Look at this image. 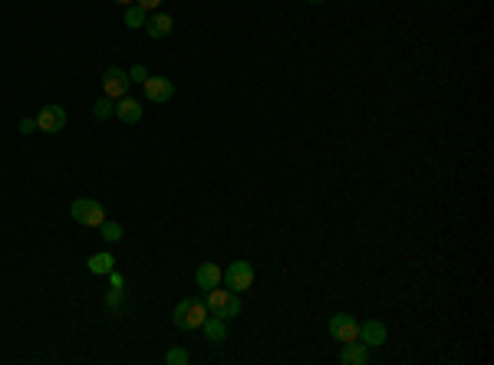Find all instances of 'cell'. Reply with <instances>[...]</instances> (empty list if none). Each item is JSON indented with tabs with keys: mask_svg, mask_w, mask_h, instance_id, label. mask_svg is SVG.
<instances>
[{
	"mask_svg": "<svg viewBox=\"0 0 494 365\" xmlns=\"http://www.w3.org/2000/svg\"><path fill=\"white\" fill-rule=\"evenodd\" d=\"M175 326L178 329H185V332H191V329H201L204 326V319H208V306H204V299H181L178 306H175Z\"/></svg>",
	"mask_w": 494,
	"mask_h": 365,
	"instance_id": "obj_1",
	"label": "cell"
},
{
	"mask_svg": "<svg viewBox=\"0 0 494 365\" xmlns=\"http://www.w3.org/2000/svg\"><path fill=\"white\" fill-rule=\"evenodd\" d=\"M69 217L76 224H82V227H99L106 221V207L96 198H76L69 204Z\"/></svg>",
	"mask_w": 494,
	"mask_h": 365,
	"instance_id": "obj_2",
	"label": "cell"
},
{
	"mask_svg": "<svg viewBox=\"0 0 494 365\" xmlns=\"http://www.w3.org/2000/svg\"><path fill=\"white\" fill-rule=\"evenodd\" d=\"M221 283L228 286L231 293H244L254 286V266L247 264V260H234V264L221 273Z\"/></svg>",
	"mask_w": 494,
	"mask_h": 365,
	"instance_id": "obj_3",
	"label": "cell"
},
{
	"mask_svg": "<svg viewBox=\"0 0 494 365\" xmlns=\"http://www.w3.org/2000/svg\"><path fill=\"white\" fill-rule=\"evenodd\" d=\"M129 73L119 66H109L106 73H102V92L109 96V99H122V96H129Z\"/></svg>",
	"mask_w": 494,
	"mask_h": 365,
	"instance_id": "obj_4",
	"label": "cell"
},
{
	"mask_svg": "<svg viewBox=\"0 0 494 365\" xmlns=\"http://www.w3.org/2000/svg\"><path fill=\"white\" fill-rule=\"evenodd\" d=\"M329 336H333L336 342H353V339H360V323H356V316L336 313L333 319H329Z\"/></svg>",
	"mask_w": 494,
	"mask_h": 365,
	"instance_id": "obj_5",
	"label": "cell"
},
{
	"mask_svg": "<svg viewBox=\"0 0 494 365\" xmlns=\"http://www.w3.org/2000/svg\"><path fill=\"white\" fill-rule=\"evenodd\" d=\"M36 129H40V132H49V135L63 132L66 129V109L63 105H43L40 116H36Z\"/></svg>",
	"mask_w": 494,
	"mask_h": 365,
	"instance_id": "obj_6",
	"label": "cell"
},
{
	"mask_svg": "<svg viewBox=\"0 0 494 365\" xmlns=\"http://www.w3.org/2000/svg\"><path fill=\"white\" fill-rule=\"evenodd\" d=\"M142 86H145V99L148 102H168L172 96H175V83L165 79V76H148Z\"/></svg>",
	"mask_w": 494,
	"mask_h": 365,
	"instance_id": "obj_7",
	"label": "cell"
},
{
	"mask_svg": "<svg viewBox=\"0 0 494 365\" xmlns=\"http://www.w3.org/2000/svg\"><path fill=\"white\" fill-rule=\"evenodd\" d=\"M386 339H389V332H386V326H382V323H376V319L360 323V342H366L369 349L386 346Z\"/></svg>",
	"mask_w": 494,
	"mask_h": 365,
	"instance_id": "obj_8",
	"label": "cell"
},
{
	"mask_svg": "<svg viewBox=\"0 0 494 365\" xmlns=\"http://www.w3.org/2000/svg\"><path fill=\"white\" fill-rule=\"evenodd\" d=\"M340 362H343V365H366V362H369V346H366V342H360V339L343 342V349H340Z\"/></svg>",
	"mask_w": 494,
	"mask_h": 365,
	"instance_id": "obj_9",
	"label": "cell"
},
{
	"mask_svg": "<svg viewBox=\"0 0 494 365\" xmlns=\"http://www.w3.org/2000/svg\"><path fill=\"white\" fill-rule=\"evenodd\" d=\"M115 116L122 118L126 125H135V122L142 118V102L132 99V96H122V99H115Z\"/></svg>",
	"mask_w": 494,
	"mask_h": 365,
	"instance_id": "obj_10",
	"label": "cell"
},
{
	"mask_svg": "<svg viewBox=\"0 0 494 365\" xmlns=\"http://www.w3.org/2000/svg\"><path fill=\"white\" fill-rule=\"evenodd\" d=\"M221 273H224V270L217 264H201L195 273V283L201 290H214V286H221Z\"/></svg>",
	"mask_w": 494,
	"mask_h": 365,
	"instance_id": "obj_11",
	"label": "cell"
},
{
	"mask_svg": "<svg viewBox=\"0 0 494 365\" xmlns=\"http://www.w3.org/2000/svg\"><path fill=\"white\" fill-rule=\"evenodd\" d=\"M145 30L152 40H165V36L175 30V20L168 17V14H155L152 20H145Z\"/></svg>",
	"mask_w": 494,
	"mask_h": 365,
	"instance_id": "obj_12",
	"label": "cell"
},
{
	"mask_svg": "<svg viewBox=\"0 0 494 365\" xmlns=\"http://www.w3.org/2000/svg\"><path fill=\"white\" fill-rule=\"evenodd\" d=\"M201 329H204V336H208V342H224V339H228V319H221V316H208Z\"/></svg>",
	"mask_w": 494,
	"mask_h": 365,
	"instance_id": "obj_13",
	"label": "cell"
},
{
	"mask_svg": "<svg viewBox=\"0 0 494 365\" xmlns=\"http://www.w3.org/2000/svg\"><path fill=\"white\" fill-rule=\"evenodd\" d=\"M86 266H89V273L102 277V273H113L115 270V257L109 253V250H102V253H93V257L86 260Z\"/></svg>",
	"mask_w": 494,
	"mask_h": 365,
	"instance_id": "obj_14",
	"label": "cell"
},
{
	"mask_svg": "<svg viewBox=\"0 0 494 365\" xmlns=\"http://www.w3.org/2000/svg\"><path fill=\"white\" fill-rule=\"evenodd\" d=\"M228 299H231V290H221V286L204 290V306H208V313H221Z\"/></svg>",
	"mask_w": 494,
	"mask_h": 365,
	"instance_id": "obj_15",
	"label": "cell"
},
{
	"mask_svg": "<svg viewBox=\"0 0 494 365\" xmlns=\"http://www.w3.org/2000/svg\"><path fill=\"white\" fill-rule=\"evenodd\" d=\"M99 234H102V240H106V244H119V240H122V224L106 217V221L99 224Z\"/></svg>",
	"mask_w": 494,
	"mask_h": 365,
	"instance_id": "obj_16",
	"label": "cell"
},
{
	"mask_svg": "<svg viewBox=\"0 0 494 365\" xmlns=\"http://www.w3.org/2000/svg\"><path fill=\"white\" fill-rule=\"evenodd\" d=\"M145 10L139 7V3H129L126 7V27H132V30H139V27H145Z\"/></svg>",
	"mask_w": 494,
	"mask_h": 365,
	"instance_id": "obj_17",
	"label": "cell"
},
{
	"mask_svg": "<svg viewBox=\"0 0 494 365\" xmlns=\"http://www.w3.org/2000/svg\"><path fill=\"white\" fill-rule=\"evenodd\" d=\"M122 303H126L122 286H113V290L106 293V310H109V313H122Z\"/></svg>",
	"mask_w": 494,
	"mask_h": 365,
	"instance_id": "obj_18",
	"label": "cell"
},
{
	"mask_svg": "<svg viewBox=\"0 0 494 365\" xmlns=\"http://www.w3.org/2000/svg\"><path fill=\"white\" fill-rule=\"evenodd\" d=\"M93 116L102 122V118H113L115 116V99H109V96H102V99L93 105Z\"/></svg>",
	"mask_w": 494,
	"mask_h": 365,
	"instance_id": "obj_19",
	"label": "cell"
},
{
	"mask_svg": "<svg viewBox=\"0 0 494 365\" xmlns=\"http://www.w3.org/2000/svg\"><path fill=\"white\" fill-rule=\"evenodd\" d=\"M211 316H221V319H237V316H241V297H237V293H231V299L228 303H224V310H221V313H211Z\"/></svg>",
	"mask_w": 494,
	"mask_h": 365,
	"instance_id": "obj_20",
	"label": "cell"
},
{
	"mask_svg": "<svg viewBox=\"0 0 494 365\" xmlns=\"http://www.w3.org/2000/svg\"><path fill=\"white\" fill-rule=\"evenodd\" d=\"M188 359H191V355H188V349H168V352H165V362L168 365H185L188 362Z\"/></svg>",
	"mask_w": 494,
	"mask_h": 365,
	"instance_id": "obj_21",
	"label": "cell"
},
{
	"mask_svg": "<svg viewBox=\"0 0 494 365\" xmlns=\"http://www.w3.org/2000/svg\"><path fill=\"white\" fill-rule=\"evenodd\" d=\"M129 79H132V83H145V79H148V69H145V66H132V69H129Z\"/></svg>",
	"mask_w": 494,
	"mask_h": 365,
	"instance_id": "obj_22",
	"label": "cell"
},
{
	"mask_svg": "<svg viewBox=\"0 0 494 365\" xmlns=\"http://www.w3.org/2000/svg\"><path fill=\"white\" fill-rule=\"evenodd\" d=\"M20 132H23V135H33V132H36V118H30V116L20 118Z\"/></svg>",
	"mask_w": 494,
	"mask_h": 365,
	"instance_id": "obj_23",
	"label": "cell"
},
{
	"mask_svg": "<svg viewBox=\"0 0 494 365\" xmlns=\"http://www.w3.org/2000/svg\"><path fill=\"white\" fill-rule=\"evenodd\" d=\"M135 3H139V7H142V10H158V7H162V0H135Z\"/></svg>",
	"mask_w": 494,
	"mask_h": 365,
	"instance_id": "obj_24",
	"label": "cell"
},
{
	"mask_svg": "<svg viewBox=\"0 0 494 365\" xmlns=\"http://www.w3.org/2000/svg\"><path fill=\"white\" fill-rule=\"evenodd\" d=\"M109 283H113V286H126V280H122V273H109Z\"/></svg>",
	"mask_w": 494,
	"mask_h": 365,
	"instance_id": "obj_25",
	"label": "cell"
},
{
	"mask_svg": "<svg viewBox=\"0 0 494 365\" xmlns=\"http://www.w3.org/2000/svg\"><path fill=\"white\" fill-rule=\"evenodd\" d=\"M115 3H122V7H129V3H135V0H115Z\"/></svg>",
	"mask_w": 494,
	"mask_h": 365,
	"instance_id": "obj_26",
	"label": "cell"
},
{
	"mask_svg": "<svg viewBox=\"0 0 494 365\" xmlns=\"http://www.w3.org/2000/svg\"><path fill=\"white\" fill-rule=\"evenodd\" d=\"M310 3H323V0H310Z\"/></svg>",
	"mask_w": 494,
	"mask_h": 365,
	"instance_id": "obj_27",
	"label": "cell"
}]
</instances>
